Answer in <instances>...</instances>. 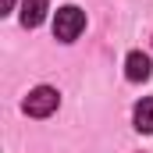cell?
Returning <instances> with one entry per match:
<instances>
[{
  "label": "cell",
  "mask_w": 153,
  "mask_h": 153,
  "mask_svg": "<svg viewBox=\"0 0 153 153\" xmlns=\"http://www.w3.org/2000/svg\"><path fill=\"white\" fill-rule=\"evenodd\" d=\"M57 103H61V96H57L53 85H36V89L29 93V100H25V111L32 117H50L57 111Z\"/></svg>",
  "instance_id": "7a4b0ae2"
},
{
  "label": "cell",
  "mask_w": 153,
  "mask_h": 153,
  "mask_svg": "<svg viewBox=\"0 0 153 153\" xmlns=\"http://www.w3.org/2000/svg\"><path fill=\"white\" fill-rule=\"evenodd\" d=\"M7 11H14V0H4V14H7Z\"/></svg>",
  "instance_id": "8992f818"
},
{
  "label": "cell",
  "mask_w": 153,
  "mask_h": 153,
  "mask_svg": "<svg viewBox=\"0 0 153 153\" xmlns=\"http://www.w3.org/2000/svg\"><path fill=\"white\" fill-rule=\"evenodd\" d=\"M125 75H128V82H146V78L153 75V61L143 50H132V53L125 57Z\"/></svg>",
  "instance_id": "3957f363"
},
{
  "label": "cell",
  "mask_w": 153,
  "mask_h": 153,
  "mask_svg": "<svg viewBox=\"0 0 153 153\" xmlns=\"http://www.w3.org/2000/svg\"><path fill=\"white\" fill-rule=\"evenodd\" d=\"M46 11H50V4H46V0H25V4H22V25H25V29L43 25Z\"/></svg>",
  "instance_id": "277c9868"
},
{
  "label": "cell",
  "mask_w": 153,
  "mask_h": 153,
  "mask_svg": "<svg viewBox=\"0 0 153 153\" xmlns=\"http://www.w3.org/2000/svg\"><path fill=\"white\" fill-rule=\"evenodd\" d=\"M82 29H85V11L82 7H75V4L57 7V14H53V36L61 43H75L82 36Z\"/></svg>",
  "instance_id": "6da1fadb"
},
{
  "label": "cell",
  "mask_w": 153,
  "mask_h": 153,
  "mask_svg": "<svg viewBox=\"0 0 153 153\" xmlns=\"http://www.w3.org/2000/svg\"><path fill=\"white\" fill-rule=\"evenodd\" d=\"M132 117H135V128L139 132L153 135V100H139L135 111H132Z\"/></svg>",
  "instance_id": "5b68a950"
}]
</instances>
